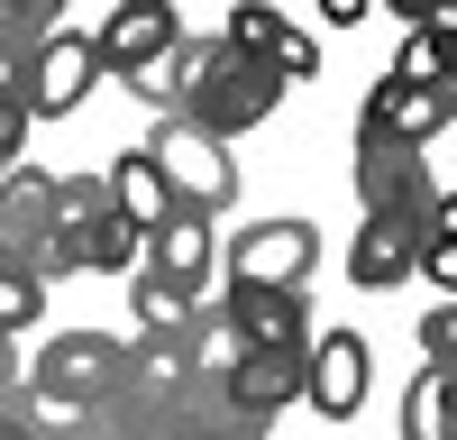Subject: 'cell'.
Masks as SVG:
<instances>
[{
	"label": "cell",
	"instance_id": "obj_1",
	"mask_svg": "<svg viewBox=\"0 0 457 440\" xmlns=\"http://www.w3.org/2000/svg\"><path fill=\"white\" fill-rule=\"evenodd\" d=\"M120 377H129V340L120 330H55V340L28 358V403H37V422H46V440L64 422H83Z\"/></svg>",
	"mask_w": 457,
	"mask_h": 440
},
{
	"label": "cell",
	"instance_id": "obj_2",
	"mask_svg": "<svg viewBox=\"0 0 457 440\" xmlns=\"http://www.w3.org/2000/svg\"><path fill=\"white\" fill-rule=\"evenodd\" d=\"M284 92H293L284 73H265L256 55L228 47V37H211V55H202V73H193V92H183L174 120H193V129H211V138H247V129L275 120Z\"/></svg>",
	"mask_w": 457,
	"mask_h": 440
},
{
	"label": "cell",
	"instance_id": "obj_3",
	"mask_svg": "<svg viewBox=\"0 0 457 440\" xmlns=\"http://www.w3.org/2000/svg\"><path fill=\"white\" fill-rule=\"evenodd\" d=\"M55 248L73 257V275H129L137 230L110 202V174H55Z\"/></svg>",
	"mask_w": 457,
	"mask_h": 440
},
{
	"label": "cell",
	"instance_id": "obj_4",
	"mask_svg": "<svg viewBox=\"0 0 457 440\" xmlns=\"http://www.w3.org/2000/svg\"><path fill=\"white\" fill-rule=\"evenodd\" d=\"M0 267H19L37 284L73 275V257L55 248V174L46 165H10L0 174Z\"/></svg>",
	"mask_w": 457,
	"mask_h": 440
},
{
	"label": "cell",
	"instance_id": "obj_5",
	"mask_svg": "<svg viewBox=\"0 0 457 440\" xmlns=\"http://www.w3.org/2000/svg\"><path fill=\"white\" fill-rule=\"evenodd\" d=\"M312 267H320V230L302 211H284V220H247V230L228 239L220 284H238V293H302Z\"/></svg>",
	"mask_w": 457,
	"mask_h": 440
},
{
	"label": "cell",
	"instance_id": "obj_6",
	"mask_svg": "<svg viewBox=\"0 0 457 440\" xmlns=\"http://www.w3.org/2000/svg\"><path fill=\"white\" fill-rule=\"evenodd\" d=\"M146 157L165 165L183 220H220L228 202H238V157H228V138H211V129H193V120H156Z\"/></svg>",
	"mask_w": 457,
	"mask_h": 440
},
{
	"label": "cell",
	"instance_id": "obj_7",
	"mask_svg": "<svg viewBox=\"0 0 457 440\" xmlns=\"http://www.w3.org/2000/svg\"><path fill=\"white\" fill-rule=\"evenodd\" d=\"M211 321L238 330L247 358H293V367H312V293H238V284H220V293H211Z\"/></svg>",
	"mask_w": 457,
	"mask_h": 440
},
{
	"label": "cell",
	"instance_id": "obj_8",
	"mask_svg": "<svg viewBox=\"0 0 457 440\" xmlns=\"http://www.w3.org/2000/svg\"><path fill=\"white\" fill-rule=\"evenodd\" d=\"M348 183H357V202L385 211V220H421V211H430V157H421V147H403V138H366V129H357Z\"/></svg>",
	"mask_w": 457,
	"mask_h": 440
},
{
	"label": "cell",
	"instance_id": "obj_9",
	"mask_svg": "<svg viewBox=\"0 0 457 440\" xmlns=\"http://www.w3.org/2000/svg\"><path fill=\"white\" fill-rule=\"evenodd\" d=\"M101 83V47L83 28H55L28 47V120H64V110H83Z\"/></svg>",
	"mask_w": 457,
	"mask_h": 440
},
{
	"label": "cell",
	"instance_id": "obj_10",
	"mask_svg": "<svg viewBox=\"0 0 457 440\" xmlns=\"http://www.w3.org/2000/svg\"><path fill=\"white\" fill-rule=\"evenodd\" d=\"M448 120H457V92L448 83H403V73H375V92L357 110L366 138H403V147H421V157H430V138Z\"/></svg>",
	"mask_w": 457,
	"mask_h": 440
},
{
	"label": "cell",
	"instance_id": "obj_11",
	"mask_svg": "<svg viewBox=\"0 0 457 440\" xmlns=\"http://www.w3.org/2000/svg\"><path fill=\"white\" fill-rule=\"evenodd\" d=\"M220 37H228L238 55H256L265 73H284V83H312V73H320V37L293 28L275 0H238V10L220 19Z\"/></svg>",
	"mask_w": 457,
	"mask_h": 440
},
{
	"label": "cell",
	"instance_id": "obj_12",
	"mask_svg": "<svg viewBox=\"0 0 457 440\" xmlns=\"http://www.w3.org/2000/svg\"><path fill=\"white\" fill-rule=\"evenodd\" d=\"M174 37H183L174 0H110V19L92 28V47H101L110 83H129V73H146L156 55H174Z\"/></svg>",
	"mask_w": 457,
	"mask_h": 440
},
{
	"label": "cell",
	"instance_id": "obj_13",
	"mask_svg": "<svg viewBox=\"0 0 457 440\" xmlns=\"http://www.w3.org/2000/svg\"><path fill=\"white\" fill-rule=\"evenodd\" d=\"M366 385H375V349L357 340V330H320L312 367H302V403H312L320 422H357Z\"/></svg>",
	"mask_w": 457,
	"mask_h": 440
},
{
	"label": "cell",
	"instance_id": "obj_14",
	"mask_svg": "<svg viewBox=\"0 0 457 440\" xmlns=\"http://www.w3.org/2000/svg\"><path fill=\"white\" fill-rule=\"evenodd\" d=\"M411 267H421V220L366 211L357 220V248H348V284L357 293H385V284H411Z\"/></svg>",
	"mask_w": 457,
	"mask_h": 440
},
{
	"label": "cell",
	"instance_id": "obj_15",
	"mask_svg": "<svg viewBox=\"0 0 457 440\" xmlns=\"http://www.w3.org/2000/svg\"><path fill=\"white\" fill-rule=\"evenodd\" d=\"M110 202L129 211V230H137V248L165 230V220H183V202H174V183H165V165L146 157V147H120L110 157Z\"/></svg>",
	"mask_w": 457,
	"mask_h": 440
},
{
	"label": "cell",
	"instance_id": "obj_16",
	"mask_svg": "<svg viewBox=\"0 0 457 440\" xmlns=\"http://www.w3.org/2000/svg\"><path fill=\"white\" fill-rule=\"evenodd\" d=\"M137 267H156L165 284L202 293V312H211V220H165V230L137 248Z\"/></svg>",
	"mask_w": 457,
	"mask_h": 440
},
{
	"label": "cell",
	"instance_id": "obj_17",
	"mask_svg": "<svg viewBox=\"0 0 457 440\" xmlns=\"http://www.w3.org/2000/svg\"><path fill=\"white\" fill-rule=\"evenodd\" d=\"M129 312H137V340H156V330H202V293L165 284L156 267H129Z\"/></svg>",
	"mask_w": 457,
	"mask_h": 440
},
{
	"label": "cell",
	"instance_id": "obj_18",
	"mask_svg": "<svg viewBox=\"0 0 457 440\" xmlns=\"http://www.w3.org/2000/svg\"><path fill=\"white\" fill-rule=\"evenodd\" d=\"M403 440H457V377L411 367V385H403Z\"/></svg>",
	"mask_w": 457,
	"mask_h": 440
},
{
	"label": "cell",
	"instance_id": "obj_19",
	"mask_svg": "<svg viewBox=\"0 0 457 440\" xmlns=\"http://www.w3.org/2000/svg\"><path fill=\"white\" fill-rule=\"evenodd\" d=\"M37 312H46V284L0 267V340H19V330H37Z\"/></svg>",
	"mask_w": 457,
	"mask_h": 440
},
{
	"label": "cell",
	"instance_id": "obj_20",
	"mask_svg": "<svg viewBox=\"0 0 457 440\" xmlns=\"http://www.w3.org/2000/svg\"><path fill=\"white\" fill-rule=\"evenodd\" d=\"M55 28H64V0H0V37H19V47H37Z\"/></svg>",
	"mask_w": 457,
	"mask_h": 440
},
{
	"label": "cell",
	"instance_id": "obj_21",
	"mask_svg": "<svg viewBox=\"0 0 457 440\" xmlns=\"http://www.w3.org/2000/svg\"><path fill=\"white\" fill-rule=\"evenodd\" d=\"M421 367L457 377V303H430V312H421Z\"/></svg>",
	"mask_w": 457,
	"mask_h": 440
},
{
	"label": "cell",
	"instance_id": "obj_22",
	"mask_svg": "<svg viewBox=\"0 0 457 440\" xmlns=\"http://www.w3.org/2000/svg\"><path fill=\"white\" fill-rule=\"evenodd\" d=\"M411 275H430V293L457 303V239H421V267H411Z\"/></svg>",
	"mask_w": 457,
	"mask_h": 440
},
{
	"label": "cell",
	"instance_id": "obj_23",
	"mask_svg": "<svg viewBox=\"0 0 457 440\" xmlns=\"http://www.w3.org/2000/svg\"><path fill=\"white\" fill-rule=\"evenodd\" d=\"M19 147H28V101H19V92H0V174L19 165Z\"/></svg>",
	"mask_w": 457,
	"mask_h": 440
},
{
	"label": "cell",
	"instance_id": "obj_24",
	"mask_svg": "<svg viewBox=\"0 0 457 440\" xmlns=\"http://www.w3.org/2000/svg\"><path fill=\"white\" fill-rule=\"evenodd\" d=\"M421 37H430V64H439V83L457 92V19H430Z\"/></svg>",
	"mask_w": 457,
	"mask_h": 440
},
{
	"label": "cell",
	"instance_id": "obj_25",
	"mask_svg": "<svg viewBox=\"0 0 457 440\" xmlns=\"http://www.w3.org/2000/svg\"><path fill=\"white\" fill-rule=\"evenodd\" d=\"M0 92L28 101V47H19V37H0Z\"/></svg>",
	"mask_w": 457,
	"mask_h": 440
},
{
	"label": "cell",
	"instance_id": "obj_26",
	"mask_svg": "<svg viewBox=\"0 0 457 440\" xmlns=\"http://www.w3.org/2000/svg\"><path fill=\"white\" fill-rule=\"evenodd\" d=\"M421 239H457V193H430V211H421Z\"/></svg>",
	"mask_w": 457,
	"mask_h": 440
},
{
	"label": "cell",
	"instance_id": "obj_27",
	"mask_svg": "<svg viewBox=\"0 0 457 440\" xmlns=\"http://www.w3.org/2000/svg\"><path fill=\"white\" fill-rule=\"evenodd\" d=\"M0 440H46V422H37V403H10V413H0Z\"/></svg>",
	"mask_w": 457,
	"mask_h": 440
},
{
	"label": "cell",
	"instance_id": "obj_28",
	"mask_svg": "<svg viewBox=\"0 0 457 440\" xmlns=\"http://www.w3.org/2000/svg\"><path fill=\"white\" fill-rule=\"evenodd\" d=\"M312 10H320V28H357V19L375 10V0H312Z\"/></svg>",
	"mask_w": 457,
	"mask_h": 440
},
{
	"label": "cell",
	"instance_id": "obj_29",
	"mask_svg": "<svg viewBox=\"0 0 457 440\" xmlns=\"http://www.w3.org/2000/svg\"><path fill=\"white\" fill-rule=\"evenodd\" d=\"M375 10H394L403 28H430V19H439V10H430V0H375Z\"/></svg>",
	"mask_w": 457,
	"mask_h": 440
},
{
	"label": "cell",
	"instance_id": "obj_30",
	"mask_svg": "<svg viewBox=\"0 0 457 440\" xmlns=\"http://www.w3.org/2000/svg\"><path fill=\"white\" fill-rule=\"evenodd\" d=\"M430 10H439V19H457V0H430Z\"/></svg>",
	"mask_w": 457,
	"mask_h": 440
}]
</instances>
